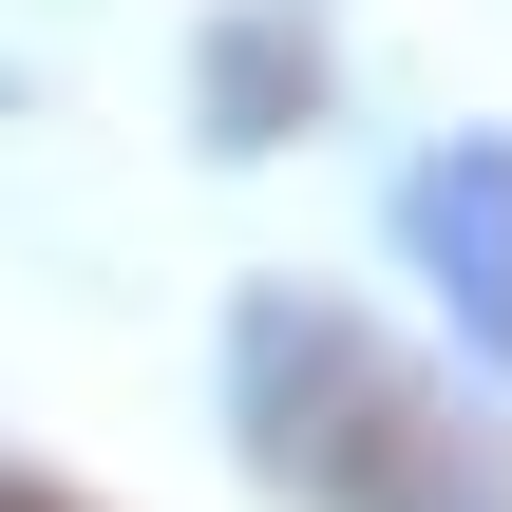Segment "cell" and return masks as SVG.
<instances>
[{
	"mask_svg": "<svg viewBox=\"0 0 512 512\" xmlns=\"http://www.w3.org/2000/svg\"><path fill=\"white\" fill-rule=\"evenodd\" d=\"M247 456L304 512H512V456L342 304H247Z\"/></svg>",
	"mask_w": 512,
	"mask_h": 512,
	"instance_id": "6da1fadb",
	"label": "cell"
},
{
	"mask_svg": "<svg viewBox=\"0 0 512 512\" xmlns=\"http://www.w3.org/2000/svg\"><path fill=\"white\" fill-rule=\"evenodd\" d=\"M0 512H76V494H38V475H0Z\"/></svg>",
	"mask_w": 512,
	"mask_h": 512,
	"instance_id": "7a4b0ae2",
	"label": "cell"
}]
</instances>
